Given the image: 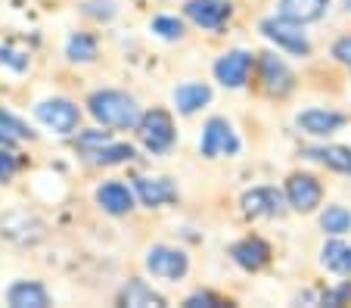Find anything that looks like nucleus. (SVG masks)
<instances>
[{
  "label": "nucleus",
  "mask_w": 351,
  "mask_h": 308,
  "mask_svg": "<svg viewBox=\"0 0 351 308\" xmlns=\"http://www.w3.org/2000/svg\"><path fill=\"white\" fill-rule=\"evenodd\" d=\"M87 106H90L93 119L109 128H137L140 125L137 103L128 94H121V91H97V94L87 100Z\"/></svg>",
  "instance_id": "1"
},
{
  "label": "nucleus",
  "mask_w": 351,
  "mask_h": 308,
  "mask_svg": "<svg viewBox=\"0 0 351 308\" xmlns=\"http://www.w3.org/2000/svg\"><path fill=\"white\" fill-rule=\"evenodd\" d=\"M137 134L143 141V147L149 153H165L174 143V121L165 109H149L146 115H140Z\"/></svg>",
  "instance_id": "2"
},
{
  "label": "nucleus",
  "mask_w": 351,
  "mask_h": 308,
  "mask_svg": "<svg viewBox=\"0 0 351 308\" xmlns=\"http://www.w3.org/2000/svg\"><path fill=\"white\" fill-rule=\"evenodd\" d=\"M0 237H7L19 246H34L47 237V224L28 212H7L0 215Z\"/></svg>",
  "instance_id": "3"
},
{
  "label": "nucleus",
  "mask_w": 351,
  "mask_h": 308,
  "mask_svg": "<svg viewBox=\"0 0 351 308\" xmlns=\"http://www.w3.org/2000/svg\"><path fill=\"white\" fill-rule=\"evenodd\" d=\"M261 34L271 38L277 47L289 50V54H295V56H305L308 50H311L308 38L302 34V25L292 22V19H286V16H280V19H265L261 22Z\"/></svg>",
  "instance_id": "4"
},
{
  "label": "nucleus",
  "mask_w": 351,
  "mask_h": 308,
  "mask_svg": "<svg viewBox=\"0 0 351 308\" xmlns=\"http://www.w3.org/2000/svg\"><path fill=\"white\" fill-rule=\"evenodd\" d=\"M190 268V261L180 249L174 246H153L146 252V271L153 277H162V281H180Z\"/></svg>",
  "instance_id": "5"
},
{
  "label": "nucleus",
  "mask_w": 351,
  "mask_h": 308,
  "mask_svg": "<svg viewBox=\"0 0 351 308\" xmlns=\"http://www.w3.org/2000/svg\"><path fill=\"white\" fill-rule=\"evenodd\" d=\"M38 119L44 121L47 128H53L56 134H72L75 128H78V106H75L72 100H62V97H53V100H44L38 103Z\"/></svg>",
  "instance_id": "6"
},
{
  "label": "nucleus",
  "mask_w": 351,
  "mask_h": 308,
  "mask_svg": "<svg viewBox=\"0 0 351 308\" xmlns=\"http://www.w3.org/2000/svg\"><path fill=\"white\" fill-rule=\"evenodd\" d=\"M202 156L218 159V156H233L239 150V141L233 134V128L224 119H208L206 131H202V143H199Z\"/></svg>",
  "instance_id": "7"
},
{
  "label": "nucleus",
  "mask_w": 351,
  "mask_h": 308,
  "mask_svg": "<svg viewBox=\"0 0 351 308\" xmlns=\"http://www.w3.org/2000/svg\"><path fill=\"white\" fill-rule=\"evenodd\" d=\"M320 196H324V190L311 174H292L286 181V200L295 212H314L320 206Z\"/></svg>",
  "instance_id": "8"
},
{
  "label": "nucleus",
  "mask_w": 351,
  "mask_h": 308,
  "mask_svg": "<svg viewBox=\"0 0 351 308\" xmlns=\"http://www.w3.org/2000/svg\"><path fill=\"white\" fill-rule=\"evenodd\" d=\"M249 72H252V54L245 50H230L215 62V75L224 87H243L249 81Z\"/></svg>",
  "instance_id": "9"
},
{
  "label": "nucleus",
  "mask_w": 351,
  "mask_h": 308,
  "mask_svg": "<svg viewBox=\"0 0 351 308\" xmlns=\"http://www.w3.org/2000/svg\"><path fill=\"white\" fill-rule=\"evenodd\" d=\"M243 212L252 218H280L283 215V196L274 187H255L243 193Z\"/></svg>",
  "instance_id": "10"
},
{
  "label": "nucleus",
  "mask_w": 351,
  "mask_h": 308,
  "mask_svg": "<svg viewBox=\"0 0 351 308\" xmlns=\"http://www.w3.org/2000/svg\"><path fill=\"white\" fill-rule=\"evenodd\" d=\"M261 81H265V91L274 97H283L292 91V72L280 56L274 54H261Z\"/></svg>",
  "instance_id": "11"
},
{
  "label": "nucleus",
  "mask_w": 351,
  "mask_h": 308,
  "mask_svg": "<svg viewBox=\"0 0 351 308\" xmlns=\"http://www.w3.org/2000/svg\"><path fill=\"white\" fill-rule=\"evenodd\" d=\"M186 16H190L196 25L218 32L227 22V16H230V3H224V0H190V3H186Z\"/></svg>",
  "instance_id": "12"
},
{
  "label": "nucleus",
  "mask_w": 351,
  "mask_h": 308,
  "mask_svg": "<svg viewBox=\"0 0 351 308\" xmlns=\"http://www.w3.org/2000/svg\"><path fill=\"white\" fill-rule=\"evenodd\" d=\"M233 261H237L239 268L245 271H261L267 265V259H271V249H267L265 240H258V237H249V240H239L237 246L230 249Z\"/></svg>",
  "instance_id": "13"
},
{
  "label": "nucleus",
  "mask_w": 351,
  "mask_h": 308,
  "mask_svg": "<svg viewBox=\"0 0 351 308\" xmlns=\"http://www.w3.org/2000/svg\"><path fill=\"white\" fill-rule=\"evenodd\" d=\"M342 125H345V115L330 112V109H308V112L298 115V128L314 137H326L332 131H339Z\"/></svg>",
  "instance_id": "14"
},
{
  "label": "nucleus",
  "mask_w": 351,
  "mask_h": 308,
  "mask_svg": "<svg viewBox=\"0 0 351 308\" xmlns=\"http://www.w3.org/2000/svg\"><path fill=\"white\" fill-rule=\"evenodd\" d=\"M7 302L13 308H47V305H50V296H47V289L40 287V283L19 281V283H13V287H10Z\"/></svg>",
  "instance_id": "15"
},
{
  "label": "nucleus",
  "mask_w": 351,
  "mask_h": 308,
  "mask_svg": "<svg viewBox=\"0 0 351 308\" xmlns=\"http://www.w3.org/2000/svg\"><path fill=\"white\" fill-rule=\"evenodd\" d=\"M137 196L143 200V206L156 209V206H165V202L178 200V190L171 187V181L165 178H137Z\"/></svg>",
  "instance_id": "16"
},
{
  "label": "nucleus",
  "mask_w": 351,
  "mask_h": 308,
  "mask_svg": "<svg viewBox=\"0 0 351 308\" xmlns=\"http://www.w3.org/2000/svg\"><path fill=\"white\" fill-rule=\"evenodd\" d=\"M97 202L106 209L109 215H125V212H131V209H134L131 190H128L125 184H119V181L103 184V187L97 190Z\"/></svg>",
  "instance_id": "17"
},
{
  "label": "nucleus",
  "mask_w": 351,
  "mask_h": 308,
  "mask_svg": "<svg viewBox=\"0 0 351 308\" xmlns=\"http://www.w3.org/2000/svg\"><path fill=\"white\" fill-rule=\"evenodd\" d=\"M326 3L330 0H283L280 3V16L305 25V22H317L326 13Z\"/></svg>",
  "instance_id": "18"
},
{
  "label": "nucleus",
  "mask_w": 351,
  "mask_h": 308,
  "mask_svg": "<svg viewBox=\"0 0 351 308\" xmlns=\"http://www.w3.org/2000/svg\"><path fill=\"white\" fill-rule=\"evenodd\" d=\"M119 302H121V305H128V308H162V305H165V299H162L153 287H146L143 281H131V283H128V287L121 289Z\"/></svg>",
  "instance_id": "19"
},
{
  "label": "nucleus",
  "mask_w": 351,
  "mask_h": 308,
  "mask_svg": "<svg viewBox=\"0 0 351 308\" xmlns=\"http://www.w3.org/2000/svg\"><path fill=\"white\" fill-rule=\"evenodd\" d=\"M212 100V87L208 84H184L174 91V103L184 115H193L196 109H202L206 103Z\"/></svg>",
  "instance_id": "20"
},
{
  "label": "nucleus",
  "mask_w": 351,
  "mask_h": 308,
  "mask_svg": "<svg viewBox=\"0 0 351 308\" xmlns=\"http://www.w3.org/2000/svg\"><path fill=\"white\" fill-rule=\"evenodd\" d=\"M305 156L308 159L324 162V165L332 168V171L351 174V150L348 147H314V150H305Z\"/></svg>",
  "instance_id": "21"
},
{
  "label": "nucleus",
  "mask_w": 351,
  "mask_h": 308,
  "mask_svg": "<svg viewBox=\"0 0 351 308\" xmlns=\"http://www.w3.org/2000/svg\"><path fill=\"white\" fill-rule=\"evenodd\" d=\"M324 265L330 271H336V274H351V246L348 243H326L324 246Z\"/></svg>",
  "instance_id": "22"
},
{
  "label": "nucleus",
  "mask_w": 351,
  "mask_h": 308,
  "mask_svg": "<svg viewBox=\"0 0 351 308\" xmlns=\"http://www.w3.org/2000/svg\"><path fill=\"white\" fill-rule=\"evenodd\" d=\"M320 228L326 230V234L339 237V234H348L351 230V212L342 206H330L324 215H320Z\"/></svg>",
  "instance_id": "23"
},
{
  "label": "nucleus",
  "mask_w": 351,
  "mask_h": 308,
  "mask_svg": "<svg viewBox=\"0 0 351 308\" xmlns=\"http://www.w3.org/2000/svg\"><path fill=\"white\" fill-rule=\"evenodd\" d=\"M69 60L93 62L97 60V40L90 34H72V40H69Z\"/></svg>",
  "instance_id": "24"
},
{
  "label": "nucleus",
  "mask_w": 351,
  "mask_h": 308,
  "mask_svg": "<svg viewBox=\"0 0 351 308\" xmlns=\"http://www.w3.org/2000/svg\"><path fill=\"white\" fill-rule=\"evenodd\" d=\"M97 165H119V162H128L134 159V150L128 143H106V147L99 150V153L90 156Z\"/></svg>",
  "instance_id": "25"
},
{
  "label": "nucleus",
  "mask_w": 351,
  "mask_h": 308,
  "mask_svg": "<svg viewBox=\"0 0 351 308\" xmlns=\"http://www.w3.org/2000/svg\"><path fill=\"white\" fill-rule=\"evenodd\" d=\"M153 32L162 34V38H168V40H174V38H180V34H184V25H180V19H171V16H156V19H153Z\"/></svg>",
  "instance_id": "26"
},
{
  "label": "nucleus",
  "mask_w": 351,
  "mask_h": 308,
  "mask_svg": "<svg viewBox=\"0 0 351 308\" xmlns=\"http://www.w3.org/2000/svg\"><path fill=\"white\" fill-rule=\"evenodd\" d=\"M109 143V131H90V134H81L78 137V147L84 150L87 156H93V153H99V150Z\"/></svg>",
  "instance_id": "27"
},
{
  "label": "nucleus",
  "mask_w": 351,
  "mask_h": 308,
  "mask_svg": "<svg viewBox=\"0 0 351 308\" xmlns=\"http://www.w3.org/2000/svg\"><path fill=\"white\" fill-rule=\"evenodd\" d=\"M13 171H16V159H13V153L0 150V184H7L10 178H13Z\"/></svg>",
  "instance_id": "28"
},
{
  "label": "nucleus",
  "mask_w": 351,
  "mask_h": 308,
  "mask_svg": "<svg viewBox=\"0 0 351 308\" xmlns=\"http://www.w3.org/2000/svg\"><path fill=\"white\" fill-rule=\"evenodd\" d=\"M332 56H336L342 66L351 69V38H339L336 40V47H332Z\"/></svg>",
  "instance_id": "29"
},
{
  "label": "nucleus",
  "mask_w": 351,
  "mask_h": 308,
  "mask_svg": "<svg viewBox=\"0 0 351 308\" xmlns=\"http://www.w3.org/2000/svg\"><path fill=\"white\" fill-rule=\"evenodd\" d=\"M186 308H202V305H221V299L218 296H212V293H196V296H190V299L184 302Z\"/></svg>",
  "instance_id": "30"
},
{
  "label": "nucleus",
  "mask_w": 351,
  "mask_h": 308,
  "mask_svg": "<svg viewBox=\"0 0 351 308\" xmlns=\"http://www.w3.org/2000/svg\"><path fill=\"white\" fill-rule=\"evenodd\" d=\"M0 62H10V66H13L16 72H22V69L28 66V60H25V56H19V54H10V50H0Z\"/></svg>",
  "instance_id": "31"
},
{
  "label": "nucleus",
  "mask_w": 351,
  "mask_h": 308,
  "mask_svg": "<svg viewBox=\"0 0 351 308\" xmlns=\"http://www.w3.org/2000/svg\"><path fill=\"white\" fill-rule=\"evenodd\" d=\"M345 3H348V10H351V0H345Z\"/></svg>",
  "instance_id": "32"
}]
</instances>
